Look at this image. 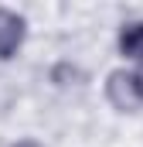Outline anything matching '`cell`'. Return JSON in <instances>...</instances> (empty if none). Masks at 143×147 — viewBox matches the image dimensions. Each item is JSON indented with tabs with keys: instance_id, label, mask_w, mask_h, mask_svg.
Instances as JSON below:
<instances>
[{
	"instance_id": "6da1fadb",
	"label": "cell",
	"mask_w": 143,
	"mask_h": 147,
	"mask_svg": "<svg viewBox=\"0 0 143 147\" xmlns=\"http://www.w3.org/2000/svg\"><path fill=\"white\" fill-rule=\"evenodd\" d=\"M106 96H109V103H112L116 110L136 113L143 106V89H140V82H136V72H123V69L109 72V79H106Z\"/></svg>"
},
{
	"instance_id": "7a4b0ae2",
	"label": "cell",
	"mask_w": 143,
	"mask_h": 147,
	"mask_svg": "<svg viewBox=\"0 0 143 147\" xmlns=\"http://www.w3.org/2000/svg\"><path fill=\"white\" fill-rule=\"evenodd\" d=\"M24 34H27L24 17L0 7V58H14V51L24 45Z\"/></svg>"
},
{
	"instance_id": "3957f363",
	"label": "cell",
	"mask_w": 143,
	"mask_h": 147,
	"mask_svg": "<svg viewBox=\"0 0 143 147\" xmlns=\"http://www.w3.org/2000/svg\"><path fill=\"white\" fill-rule=\"evenodd\" d=\"M119 51L143 65V21L123 24V31H119Z\"/></svg>"
},
{
	"instance_id": "277c9868",
	"label": "cell",
	"mask_w": 143,
	"mask_h": 147,
	"mask_svg": "<svg viewBox=\"0 0 143 147\" xmlns=\"http://www.w3.org/2000/svg\"><path fill=\"white\" fill-rule=\"evenodd\" d=\"M14 147H41V144H34V140H21V144H14Z\"/></svg>"
},
{
	"instance_id": "5b68a950",
	"label": "cell",
	"mask_w": 143,
	"mask_h": 147,
	"mask_svg": "<svg viewBox=\"0 0 143 147\" xmlns=\"http://www.w3.org/2000/svg\"><path fill=\"white\" fill-rule=\"evenodd\" d=\"M136 82H140V89H143V65L136 69Z\"/></svg>"
}]
</instances>
